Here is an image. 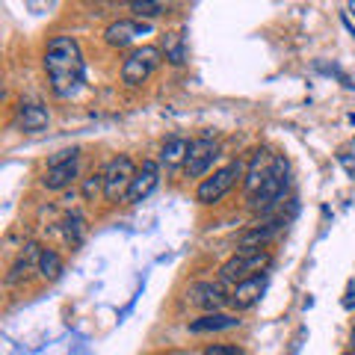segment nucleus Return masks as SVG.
<instances>
[{
  "instance_id": "1",
  "label": "nucleus",
  "mask_w": 355,
  "mask_h": 355,
  "mask_svg": "<svg viewBox=\"0 0 355 355\" xmlns=\"http://www.w3.org/2000/svg\"><path fill=\"white\" fill-rule=\"evenodd\" d=\"M44 71H48L53 95L62 98V101L77 98V92L86 83V62L74 36H53L48 42V48H44Z\"/></svg>"
},
{
  "instance_id": "2",
  "label": "nucleus",
  "mask_w": 355,
  "mask_h": 355,
  "mask_svg": "<svg viewBox=\"0 0 355 355\" xmlns=\"http://www.w3.org/2000/svg\"><path fill=\"white\" fill-rule=\"evenodd\" d=\"M272 263V254L266 249H258V252H237L219 266V282L222 284H240L246 279H254L270 270Z\"/></svg>"
},
{
  "instance_id": "3",
  "label": "nucleus",
  "mask_w": 355,
  "mask_h": 355,
  "mask_svg": "<svg viewBox=\"0 0 355 355\" xmlns=\"http://www.w3.org/2000/svg\"><path fill=\"white\" fill-rule=\"evenodd\" d=\"M240 178H246V163L243 160H234L228 166H222V169L210 172L202 184H198L196 190V202L198 205H216L222 202L231 190H234V184L240 181Z\"/></svg>"
},
{
  "instance_id": "4",
  "label": "nucleus",
  "mask_w": 355,
  "mask_h": 355,
  "mask_svg": "<svg viewBox=\"0 0 355 355\" xmlns=\"http://www.w3.org/2000/svg\"><path fill=\"white\" fill-rule=\"evenodd\" d=\"M287 187H291V166H287L284 157H275L270 175H266V181L261 184V190L249 198V205L254 210H270L272 205L284 202Z\"/></svg>"
},
{
  "instance_id": "5",
  "label": "nucleus",
  "mask_w": 355,
  "mask_h": 355,
  "mask_svg": "<svg viewBox=\"0 0 355 355\" xmlns=\"http://www.w3.org/2000/svg\"><path fill=\"white\" fill-rule=\"evenodd\" d=\"M160 57H163V51L154 48V44L133 48L128 53V60L121 62V83H125V86H142L154 71H157Z\"/></svg>"
},
{
  "instance_id": "6",
  "label": "nucleus",
  "mask_w": 355,
  "mask_h": 355,
  "mask_svg": "<svg viewBox=\"0 0 355 355\" xmlns=\"http://www.w3.org/2000/svg\"><path fill=\"white\" fill-rule=\"evenodd\" d=\"M137 163H133L128 154H119V157H113L107 166H104V198L107 202H125V196L130 190L133 178H137Z\"/></svg>"
},
{
  "instance_id": "7",
  "label": "nucleus",
  "mask_w": 355,
  "mask_h": 355,
  "mask_svg": "<svg viewBox=\"0 0 355 355\" xmlns=\"http://www.w3.org/2000/svg\"><path fill=\"white\" fill-rule=\"evenodd\" d=\"M219 157V146L214 139H193V146H190V154H187V163H184V172L187 178H207V172L214 169V163Z\"/></svg>"
},
{
  "instance_id": "8",
  "label": "nucleus",
  "mask_w": 355,
  "mask_h": 355,
  "mask_svg": "<svg viewBox=\"0 0 355 355\" xmlns=\"http://www.w3.org/2000/svg\"><path fill=\"white\" fill-rule=\"evenodd\" d=\"M187 296H190V305L202 308L205 314H216L231 302V293H225L222 282H196Z\"/></svg>"
},
{
  "instance_id": "9",
  "label": "nucleus",
  "mask_w": 355,
  "mask_h": 355,
  "mask_svg": "<svg viewBox=\"0 0 355 355\" xmlns=\"http://www.w3.org/2000/svg\"><path fill=\"white\" fill-rule=\"evenodd\" d=\"M151 24L148 21H137V18H119L104 30V42L110 48H130L137 39L148 36Z\"/></svg>"
},
{
  "instance_id": "10",
  "label": "nucleus",
  "mask_w": 355,
  "mask_h": 355,
  "mask_svg": "<svg viewBox=\"0 0 355 355\" xmlns=\"http://www.w3.org/2000/svg\"><path fill=\"white\" fill-rule=\"evenodd\" d=\"M157 184H160V160H142L139 172H137V178H133L130 190H128V196H125V202H128V205L146 202V198H148L154 190H157Z\"/></svg>"
},
{
  "instance_id": "11",
  "label": "nucleus",
  "mask_w": 355,
  "mask_h": 355,
  "mask_svg": "<svg viewBox=\"0 0 355 355\" xmlns=\"http://www.w3.org/2000/svg\"><path fill=\"white\" fill-rule=\"evenodd\" d=\"M275 157H279V154H270L266 148H258V151L252 154V160L246 166V178H243V190H246L249 198L261 190V184L266 181V175H270Z\"/></svg>"
},
{
  "instance_id": "12",
  "label": "nucleus",
  "mask_w": 355,
  "mask_h": 355,
  "mask_svg": "<svg viewBox=\"0 0 355 355\" xmlns=\"http://www.w3.org/2000/svg\"><path fill=\"white\" fill-rule=\"evenodd\" d=\"M15 121L24 133H39L51 125V110L42 101H21L15 110Z\"/></svg>"
},
{
  "instance_id": "13",
  "label": "nucleus",
  "mask_w": 355,
  "mask_h": 355,
  "mask_svg": "<svg viewBox=\"0 0 355 355\" xmlns=\"http://www.w3.org/2000/svg\"><path fill=\"white\" fill-rule=\"evenodd\" d=\"M266 282H270V275L261 272V275H254V279L234 284V291H231V305H234L237 311H246L252 305H258L263 291H266Z\"/></svg>"
},
{
  "instance_id": "14",
  "label": "nucleus",
  "mask_w": 355,
  "mask_h": 355,
  "mask_svg": "<svg viewBox=\"0 0 355 355\" xmlns=\"http://www.w3.org/2000/svg\"><path fill=\"white\" fill-rule=\"evenodd\" d=\"M287 225V219L284 216H275V219H270V222H263V225H254V228H249L246 234L240 237V249L237 252H258V249H263L266 243H270L279 231Z\"/></svg>"
},
{
  "instance_id": "15",
  "label": "nucleus",
  "mask_w": 355,
  "mask_h": 355,
  "mask_svg": "<svg viewBox=\"0 0 355 355\" xmlns=\"http://www.w3.org/2000/svg\"><path fill=\"white\" fill-rule=\"evenodd\" d=\"M240 326V320L234 314H225V311H216V314H202V317H196L190 326L193 335H205V331H228V329H237Z\"/></svg>"
},
{
  "instance_id": "16",
  "label": "nucleus",
  "mask_w": 355,
  "mask_h": 355,
  "mask_svg": "<svg viewBox=\"0 0 355 355\" xmlns=\"http://www.w3.org/2000/svg\"><path fill=\"white\" fill-rule=\"evenodd\" d=\"M77 181V163H65V166H48V172L42 178L44 190H65Z\"/></svg>"
},
{
  "instance_id": "17",
  "label": "nucleus",
  "mask_w": 355,
  "mask_h": 355,
  "mask_svg": "<svg viewBox=\"0 0 355 355\" xmlns=\"http://www.w3.org/2000/svg\"><path fill=\"white\" fill-rule=\"evenodd\" d=\"M190 146H193V142H190V139H184V137L166 139V142H163V148H160V166H166V169H175L178 163H187Z\"/></svg>"
},
{
  "instance_id": "18",
  "label": "nucleus",
  "mask_w": 355,
  "mask_h": 355,
  "mask_svg": "<svg viewBox=\"0 0 355 355\" xmlns=\"http://www.w3.org/2000/svg\"><path fill=\"white\" fill-rule=\"evenodd\" d=\"M39 254H42V249L36 246V243H30V246L21 252V258L12 263V270H9V275H6V284H18L21 279H27L33 266L39 270Z\"/></svg>"
},
{
  "instance_id": "19",
  "label": "nucleus",
  "mask_w": 355,
  "mask_h": 355,
  "mask_svg": "<svg viewBox=\"0 0 355 355\" xmlns=\"http://www.w3.org/2000/svg\"><path fill=\"white\" fill-rule=\"evenodd\" d=\"M128 9L133 12L137 21H151V18H160L169 12V6L166 3H157V0H130Z\"/></svg>"
},
{
  "instance_id": "20",
  "label": "nucleus",
  "mask_w": 355,
  "mask_h": 355,
  "mask_svg": "<svg viewBox=\"0 0 355 355\" xmlns=\"http://www.w3.org/2000/svg\"><path fill=\"white\" fill-rule=\"evenodd\" d=\"M42 279H48V282H53V279H60L62 275V258L53 249H42V254H39V270H36Z\"/></svg>"
},
{
  "instance_id": "21",
  "label": "nucleus",
  "mask_w": 355,
  "mask_h": 355,
  "mask_svg": "<svg viewBox=\"0 0 355 355\" xmlns=\"http://www.w3.org/2000/svg\"><path fill=\"white\" fill-rule=\"evenodd\" d=\"M163 51H166V60L172 65H184L187 51H184V39L178 36V33H169V36L163 39Z\"/></svg>"
},
{
  "instance_id": "22",
  "label": "nucleus",
  "mask_w": 355,
  "mask_h": 355,
  "mask_svg": "<svg viewBox=\"0 0 355 355\" xmlns=\"http://www.w3.org/2000/svg\"><path fill=\"white\" fill-rule=\"evenodd\" d=\"M65 237H69V243H80V237H83V216L80 214L65 216Z\"/></svg>"
},
{
  "instance_id": "23",
  "label": "nucleus",
  "mask_w": 355,
  "mask_h": 355,
  "mask_svg": "<svg viewBox=\"0 0 355 355\" xmlns=\"http://www.w3.org/2000/svg\"><path fill=\"white\" fill-rule=\"evenodd\" d=\"M202 355H246V349L234 347V343H210Z\"/></svg>"
},
{
  "instance_id": "24",
  "label": "nucleus",
  "mask_w": 355,
  "mask_h": 355,
  "mask_svg": "<svg viewBox=\"0 0 355 355\" xmlns=\"http://www.w3.org/2000/svg\"><path fill=\"white\" fill-rule=\"evenodd\" d=\"M98 193H104V175H92L83 181V196L86 198H95Z\"/></svg>"
},
{
  "instance_id": "25",
  "label": "nucleus",
  "mask_w": 355,
  "mask_h": 355,
  "mask_svg": "<svg viewBox=\"0 0 355 355\" xmlns=\"http://www.w3.org/2000/svg\"><path fill=\"white\" fill-rule=\"evenodd\" d=\"M77 154H80V148H62L57 151L53 157L48 160V166H65V163H77Z\"/></svg>"
},
{
  "instance_id": "26",
  "label": "nucleus",
  "mask_w": 355,
  "mask_h": 355,
  "mask_svg": "<svg viewBox=\"0 0 355 355\" xmlns=\"http://www.w3.org/2000/svg\"><path fill=\"white\" fill-rule=\"evenodd\" d=\"M349 343H352V347H355V329L349 331Z\"/></svg>"
},
{
  "instance_id": "27",
  "label": "nucleus",
  "mask_w": 355,
  "mask_h": 355,
  "mask_svg": "<svg viewBox=\"0 0 355 355\" xmlns=\"http://www.w3.org/2000/svg\"><path fill=\"white\" fill-rule=\"evenodd\" d=\"M343 355H355V349H352V352H343Z\"/></svg>"
}]
</instances>
